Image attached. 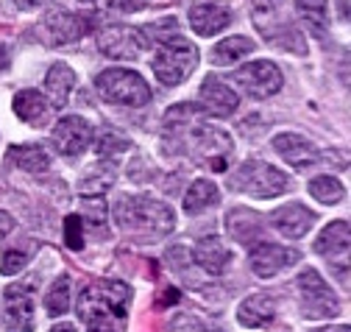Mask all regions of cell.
Listing matches in <instances>:
<instances>
[{
    "mask_svg": "<svg viewBox=\"0 0 351 332\" xmlns=\"http://www.w3.org/2000/svg\"><path fill=\"white\" fill-rule=\"evenodd\" d=\"M12 229H14V218H12L9 213L0 210V240H3V237H6Z\"/></svg>",
    "mask_w": 351,
    "mask_h": 332,
    "instance_id": "35",
    "label": "cell"
},
{
    "mask_svg": "<svg viewBox=\"0 0 351 332\" xmlns=\"http://www.w3.org/2000/svg\"><path fill=\"white\" fill-rule=\"evenodd\" d=\"M9 62H12L9 45H3V43H0V70H6V67H9Z\"/></svg>",
    "mask_w": 351,
    "mask_h": 332,
    "instance_id": "36",
    "label": "cell"
},
{
    "mask_svg": "<svg viewBox=\"0 0 351 332\" xmlns=\"http://www.w3.org/2000/svg\"><path fill=\"white\" fill-rule=\"evenodd\" d=\"M70 276L62 274L53 279V285L48 287V294H45V310L51 318H59V316H67L70 310Z\"/></svg>",
    "mask_w": 351,
    "mask_h": 332,
    "instance_id": "29",
    "label": "cell"
},
{
    "mask_svg": "<svg viewBox=\"0 0 351 332\" xmlns=\"http://www.w3.org/2000/svg\"><path fill=\"white\" fill-rule=\"evenodd\" d=\"M221 201V190H217L215 182H206V179H195L190 185V190L184 193V213L187 215H198L209 206H215Z\"/></svg>",
    "mask_w": 351,
    "mask_h": 332,
    "instance_id": "25",
    "label": "cell"
},
{
    "mask_svg": "<svg viewBox=\"0 0 351 332\" xmlns=\"http://www.w3.org/2000/svg\"><path fill=\"white\" fill-rule=\"evenodd\" d=\"M256 3H282V0H256Z\"/></svg>",
    "mask_w": 351,
    "mask_h": 332,
    "instance_id": "41",
    "label": "cell"
},
{
    "mask_svg": "<svg viewBox=\"0 0 351 332\" xmlns=\"http://www.w3.org/2000/svg\"><path fill=\"white\" fill-rule=\"evenodd\" d=\"M195 64H198V48L190 43V39H184L179 34H170V36L159 39V51L154 56V75L165 87L184 84V81L193 75Z\"/></svg>",
    "mask_w": 351,
    "mask_h": 332,
    "instance_id": "3",
    "label": "cell"
},
{
    "mask_svg": "<svg viewBox=\"0 0 351 332\" xmlns=\"http://www.w3.org/2000/svg\"><path fill=\"white\" fill-rule=\"evenodd\" d=\"M36 248L39 243L36 240H23L12 248H6L3 257H0V274L3 276H12V274H20L34 257H36Z\"/></svg>",
    "mask_w": 351,
    "mask_h": 332,
    "instance_id": "28",
    "label": "cell"
},
{
    "mask_svg": "<svg viewBox=\"0 0 351 332\" xmlns=\"http://www.w3.org/2000/svg\"><path fill=\"white\" fill-rule=\"evenodd\" d=\"M298 294H301L304 318H332L340 310L337 296L315 268H306L298 274Z\"/></svg>",
    "mask_w": 351,
    "mask_h": 332,
    "instance_id": "6",
    "label": "cell"
},
{
    "mask_svg": "<svg viewBox=\"0 0 351 332\" xmlns=\"http://www.w3.org/2000/svg\"><path fill=\"white\" fill-rule=\"evenodd\" d=\"M98 48L109 59H137V54L148 48V36L143 28L112 23L98 31Z\"/></svg>",
    "mask_w": 351,
    "mask_h": 332,
    "instance_id": "7",
    "label": "cell"
},
{
    "mask_svg": "<svg viewBox=\"0 0 351 332\" xmlns=\"http://www.w3.org/2000/svg\"><path fill=\"white\" fill-rule=\"evenodd\" d=\"M95 148H98V154H101V156H106V154L112 156L114 151H125V148H128V140H125L123 134H117V132L104 129V132H101V140H98V145H95Z\"/></svg>",
    "mask_w": 351,
    "mask_h": 332,
    "instance_id": "33",
    "label": "cell"
},
{
    "mask_svg": "<svg viewBox=\"0 0 351 332\" xmlns=\"http://www.w3.org/2000/svg\"><path fill=\"white\" fill-rule=\"evenodd\" d=\"M73 87H75V73H73V67L64 64V62H56V64L48 70V75H45V90H48V101L53 104V109H56V106L62 109V106L70 101Z\"/></svg>",
    "mask_w": 351,
    "mask_h": 332,
    "instance_id": "23",
    "label": "cell"
},
{
    "mask_svg": "<svg viewBox=\"0 0 351 332\" xmlns=\"http://www.w3.org/2000/svg\"><path fill=\"white\" fill-rule=\"evenodd\" d=\"M254 51V43L248 36H226V39H221V43L215 45V51H212V64H221V67H226V64H237L243 56H248Z\"/></svg>",
    "mask_w": 351,
    "mask_h": 332,
    "instance_id": "27",
    "label": "cell"
},
{
    "mask_svg": "<svg viewBox=\"0 0 351 332\" xmlns=\"http://www.w3.org/2000/svg\"><path fill=\"white\" fill-rule=\"evenodd\" d=\"M234 81L254 98H268V95H276L285 84L282 78V70L274 64V62H251V64H243L240 70H234Z\"/></svg>",
    "mask_w": 351,
    "mask_h": 332,
    "instance_id": "9",
    "label": "cell"
},
{
    "mask_svg": "<svg viewBox=\"0 0 351 332\" xmlns=\"http://www.w3.org/2000/svg\"><path fill=\"white\" fill-rule=\"evenodd\" d=\"M274 151L282 154L287 159V165L293 168H306V165H315L321 162V154L318 148L306 140L304 134H295V132H282L274 137Z\"/></svg>",
    "mask_w": 351,
    "mask_h": 332,
    "instance_id": "18",
    "label": "cell"
},
{
    "mask_svg": "<svg viewBox=\"0 0 351 332\" xmlns=\"http://www.w3.org/2000/svg\"><path fill=\"white\" fill-rule=\"evenodd\" d=\"M114 221L137 237H165L176 226V215L167 204L154 195H120L114 204Z\"/></svg>",
    "mask_w": 351,
    "mask_h": 332,
    "instance_id": "2",
    "label": "cell"
},
{
    "mask_svg": "<svg viewBox=\"0 0 351 332\" xmlns=\"http://www.w3.org/2000/svg\"><path fill=\"white\" fill-rule=\"evenodd\" d=\"M131 290L117 279H95L84 285L78 296V316L86 324V332H125Z\"/></svg>",
    "mask_w": 351,
    "mask_h": 332,
    "instance_id": "1",
    "label": "cell"
},
{
    "mask_svg": "<svg viewBox=\"0 0 351 332\" xmlns=\"http://www.w3.org/2000/svg\"><path fill=\"white\" fill-rule=\"evenodd\" d=\"M93 14L84 12H48L42 20V28H45L48 45H70L93 28Z\"/></svg>",
    "mask_w": 351,
    "mask_h": 332,
    "instance_id": "10",
    "label": "cell"
},
{
    "mask_svg": "<svg viewBox=\"0 0 351 332\" xmlns=\"http://www.w3.org/2000/svg\"><path fill=\"white\" fill-rule=\"evenodd\" d=\"M14 3H17V9H23V12H31V9H36V6L42 3V0H14Z\"/></svg>",
    "mask_w": 351,
    "mask_h": 332,
    "instance_id": "37",
    "label": "cell"
},
{
    "mask_svg": "<svg viewBox=\"0 0 351 332\" xmlns=\"http://www.w3.org/2000/svg\"><path fill=\"white\" fill-rule=\"evenodd\" d=\"M51 332H75V327H73V324H67V321H62V324H56Z\"/></svg>",
    "mask_w": 351,
    "mask_h": 332,
    "instance_id": "40",
    "label": "cell"
},
{
    "mask_svg": "<svg viewBox=\"0 0 351 332\" xmlns=\"http://www.w3.org/2000/svg\"><path fill=\"white\" fill-rule=\"evenodd\" d=\"M193 257H195V263H198L206 274H212V276L223 274L226 265L232 263V252L226 248V243H223L221 237H204V240H198Z\"/></svg>",
    "mask_w": 351,
    "mask_h": 332,
    "instance_id": "20",
    "label": "cell"
},
{
    "mask_svg": "<svg viewBox=\"0 0 351 332\" xmlns=\"http://www.w3.org/2000/svg\"><path fill=\"white\" fill-rule=\"evenodd\" d=\"M348 243H351V232H348V224L346 221H332L324 226V232L315 237V252L335 260L337 254L340 257H348Z\"/></svg>",
    "mask_w": 351,
    "mask_h": 332,
    "instance_id": "22",
    "label": "cell"
},
{
    "mask_svg": "<svg viewBox=\"0 0 351 332\" xmlns=\"http://www.w3.org/2000/svg\"><path fill=\"white\" fill-rule=\"evenodd\" d=\"M295 12L315 39H324L329 31V3L326 0H295Z\"/></svg>",
    "mask_w": 351,
    "mask_h": 332,
    "instance_id": "24",
    "label": "cell"
},
{
    "mask_svg": "<svg viewBox=\"0 0 351 332\" xmlns=\"http://www.w3.org/2000/svg\"><path fill=\"white\" fill-rule=\"evenodd\" d=\"M12 106H14V115L23 123H28V126H34V129L48 126L51 117H53V104L48 101L45 93H39V90H23V93H17L14 101H12Z\"/></svg>",
    "mask_w": 351,
    "mask_h": 332,
    "instance_id": "17",
    "label": "cell"
},
{
    "mask_svg": "<svg viewBox=\"0 0 351 332\" xmlns=\"http://www.w3.org/2000/svg\"><path fill=\"white\" fill-rule=\"evenodd\" d=\"M9 159L20 171H28V174H42V171H48V165H51L48 151L42 145H12Z\"/></svg>",
    "mask_w": 351,
    "mask_h": 332,
    "instance_id": "26",
    "label": "cell"
},
{
    "mask_svg": "<svg viewBox=\"0 0 351 332\" xmlns=\"http://www.w3.org/2000/svg\"><path fill=\"white\" fill-rule=\"evenodd\" d=\"M3 327L12 332L34 329V294L28 285H9L3 290Z\"/></svg>",
    "mask_w": 351,
    "mask_h": 332,
    "instance_id": "11",
    "label": "cell"
},
{
    "mask_svg": "<svg viewBox=\"0 0 351 332\" xmlns=\"http://www.w3.org/2000/svg\"><path fill=\"white\" fill-rule=\"evenodd\" d=\"M313 332H351L346 324H335V327H324V329H313Z\"/></svg>",
    "mask_w": 351,
    "mask_h": 332,
    "instance_id": "39",
    "label": "cell"
},
{
    "mask_svg": "<svg viewBox=\"0 0 351 332\" xmlns=\"http://www.w3.org/2000/svg\"><path fill=\"white\" fill-rule=\"evenodd\" d=\"M64 246L78 252L84 248V224H81V215H67L64 218Z\"/></svg>",
    "mask_w": 351,
    "mask_h": 332,
    "instance_id": "32",
    "label": "cell"
},
{
    "mask_svg": "<svg viewBox=\"0 0 351 332\" xmlns=\"http://www.w3.org/2000/svg\"><path fill=\"white\" fill-rule=\"evenodd\" d=\"M81 206H84V218H81V224H86V226H93L95 229V237H106V224H109V213H106V201H104V195H86L84 201H81ZM84 226V229H86Z\"/></svg>",
    "mask_w": 351,
    "mask_h": 332,
    "instance_id": "30",
    "label": "cell"
},
{
    "mask_svg": "<svg viewBox=\"0 0 351 332\" xmlns=\"http://www.w3.org/2000/svg\"><path fill=\"white\" fill-rule=\"evenodd\" d=\"M240 106V98L223 84L221 78L206 75L201 84V112L212 115V117H229L234 115V109Z\"/></svg>",
    "mask_w": 351,
    "mask_h": 332,
    "instance_id": "16",
    "label": "cell"
},
{
    "mask_svg": "<svg viewBox=\"0 0 351 332\" xmlns=\"http://www.w3.org/2000/svg\"><path fill=\"white\" fill-rule=\"evenodd\" d=\"M195 151L204 159L209 171H226L229 168V154H232V137L229 132L212 126V123H195L193 126Z\"/></svg>",
    "mask_w": 351,
    "mask_h": 332,
    "instance_id": "8",
    "label": "cell"
},
{
    "mask_svg": "<svg viewBox=\"0 0 351 332\" xmlns=\"http://www.w3.org/2000/svg\"><path fill=\"white\" fill-rule=\"evenodd\" d=\"M306 187H310V195L315 201H321V204H337L346 195L343 182H337L335 176H315V179H310Z\"/></svg>",
    "mask_w": 351,
    "mask_h": 332,
    "instance_id": "31",
    "label": "cell"
},
{
    "mask_svg": "<svg viewBox=\"0 0 351 332\" xmlns=\"http://www.w3.org/2000/svg\"><path fill=\"white\" fill-rule=\"evenodd\" d=\"M229 187L251 198H276L290 190V176L268 162L251 159L240 165V171L229 179Z\"/></svg>",
    "mask_w": 351,
    "mask_h": 332,
    "instance_id": "4",
    "label": "cell"
},
{
    "mask_svg": "<svg viewBox=\"0 0 351 332\" xmlns=\"http://www.w3.org/2000/svg\"><path fill=\"white\" fill-rule=\"evenodd\" d=\"M268 224H271L279 235H285L287 240H301L306 232L313 229L315 213L310 210V206L293 201V204H285V206H279V210H274L271 218H268Z\"/></svg>",
    "mask_w": 351,
    "mask_h": 332,
    "instance_id": "15",
    "label": "cell"
},
{
    "mask_svg": "<svg viewBox=\"0 0 351 332\" xmlns=\"http://www.w3.org/2000/svg\"><path fill=\"white\" fill-rule=\"evenodd\" d=\"M298 260H301V252L285 248L279 243H254L251 254H248V265L256 276H274V274L295 265Z\"/></svg>",
    "mask_w": 351,
    "mask_h": 332,
    "instance_id": "13",
    "label": "cell"
},
{
    "mask_svg": "<svg viewBox=\"0 0 351 332\" xmlns=\"http://www.w3.org/2000/svg\"><path fill=\"white\" fill-rule=\"evenodd\" d=\"M165 294H167V296L162 299V305H170V302H179V290H176V287H167V290H165Z\"/></svg>",
    "mask_w": 351,
    "mask_h": 332,
    "instance_id": "38",
    "label": "cell"
},
{
    "mask_svg": "<svg viewBox=\"0 0 351 332\" xmlns=\"http://www.w3.org/2000/svg\"><path fill=\"white\" fill-rule=\"evenodd\" d=\"M276 316V299L268 296V294H254L248 296L240 307H237V321L248 329H256V327H265L271 324Z\"/></svg>",
    "mask_w": 351,
    "mask_h": 332,
    "instance_id": "21",
    "label": "cell"
},
{
    "mask_svg": "<svg viewBox=\"0 0 351 332\" xmlns=\"http://www.w3.org/2000/svg\"><path fill=\"white\" fill-rule=\"evenodd\" d=\"M53 145L64 156H81L93 143V126L81 115H64L53 126Z\"/></svg>",
    "mask_w": 351,
    "mask_h": 332,
    "instance_id": "12",
    "label": "cell"
},
{
    "mask_svg": "<svg viewBox=\"0 0 351 332\" xmlns=\"http://www.w3.org/2000/svg\"><path fill=\"white\" fill-rule=\"evenodd\" d=\"M95 87L109 104H117V106H145L151 101L148 81L137 70H125V67L104 70L95 78Z\"/></svg>",
    "mask_w": 351,
    "mask_h": 332,
    "instance_id": "5",
    "label": "cell"
},
{
    "mask_svg": "<svg viewBox=\"0 0 351 332\" xmlns=\"http://www.w3.org/2000/svg\"><path fill=\"white\" fill-rule=\"evenodd\" d=\"M262 229H265V218H262L259 213H254V210H248V206H237V210H232L226 215V232L237 243L254 246L256 237L262 235Z\"/></svg>",
    "mask_w": 351,
    "mask_h": 332,
    "instance_id": "19",
    "label": "cell"
},
{
    "mask_svg": "<svg viewBox=\"0 0 351 332\" xmlns=\"http://www.w3.org/2000/svg\"><path fill=\"white\" fill-rule=\"evenodd\" d=\"M109 6L112 9H117V12H140V9H145V0H109Z\"/></svg>",
    "mask_w": 351,
    "mask_h": 332,
    "instance_id": "34",
    "label": "cell"
},
{
    "mask_svg": "<svg viewBox=\"0 0 351 332\" xmlns=\"http://www.w3.org/2000/svg\"><path fill=\"white\" fill-rule=\"evenodd\" d=\"M81 3H95V0H81Z\"/></svg>",
    "mask_w": 351,
    "mask_h": 332,
    "instance_id": "42",
    "label": "cell"
},
{
    "mask_svg": "<svg viewBox=\"0 0 351 332\" xmlns=\"http://www.w3.org/2000/svg\"><path fill=\"white\" fill-rule=\"evenodd\" d=\"M190 25L198 36H215L232 25V9L226 0H195L190 6Z\"/></svg>",
    "mask_w": 351,
    "mask_h": 332,
    "instance_id": "14",
    "label": "cell"
}]
</instances>
